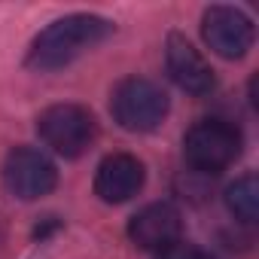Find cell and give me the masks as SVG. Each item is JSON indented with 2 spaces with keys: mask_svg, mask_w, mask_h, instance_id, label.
<instances>
[{
  "mask_svg": "<svg viewBox=\"0 0 259 259\" xmlns=\"http://www.w3.org/2000/svg\"><path fill=\"white\" fill-rule=\"evenodd\" d=\"M110 34H113V25L101 16H89V13L64 16L34 37V43L28 49V67H34V70L67 67L82 52L101 46Z\"/></svg>",
  "mask_w": 259,
  "mask_h": 259,
  "instance_id": "obj_1",
  "label": "cell"
},
{
  "mask_svg": "<svg viewBox=\"0 0 259 259\" xmlns=\"http://www.w3.org/2000/svg\"><path fill=\"white\" fill-rule=\"evenodd\" d=\"M110 113L125 132H156L168 116V95L153 79L128 76L113 89Z\"/></svg>",
  "mask_w": 259,
  "mask_h": 259,
  "instance_id": "obj_2",
  "label": "cell"
},
{
  "mask_svg": "<svg viewBox=\"0 0 259 259\" xmlns=\"http://www.w3.org/2000/svg\"><path fill=\"white\" fill-rule=\"evenodd\" d=\"M244 138L226 119H201L183 138L186 162L201 174H220L241 156Z\"/></svg>",
  "mask_w": 259,
  "mask_h": 259,
  "instance_id": "obj_3",
  "label": "cell"
},
{
  "mask_svg": "<svg viewBox=\"0 0 259 259\" xmlns=\"http://www.w3.org/2000/svg\"><path fill=\"white\" fill-rule=\"evenodd\" d=\"M37 132H40V141L49 150H55L64 159H76L95 144L98 122L79 104H55V107L40 113Z\"/></svg>",
  "mask_w": 259,
  "mask_h": 259,
  "instance_id": "obj_4",
  "label": "cell"
},
{
  "mask_svg": "<svg viewBox=\"0 0 259 259\" xmlns=\"http://www.w3.org/2000/svg\"><path fill=\"white\" fill-rule=\"evenodd\" d=\"M4 183L16 198L34 201L55 189L58 171L46 153H40L34 147H16L4 162Z\"/></svg>",
  "mask_w": 259,
  "mask_h": 259,
  "instance_id": "obj_5",
  "label": "cell"
},
{
  "mask_svg": "<svg viewBox=\"0 0 259 259\" xmlns=\"http://www.w3.org/2000/svg\"><path fill=\"white\" fill-rule=\"evenodd\" d=\"M201 34H204V43L223 58H244L247 49L253 46V37H256L253 22L235 7H210V10H204Z\"/></svg>",
  "mask_w": 259,
  "mask_h": 259,
  "instance_id": "obj_6",
  "label": "cell"
},
{
  "mask_svg": "<svg viewBox=\"0 0 259 259\" xmlns=\"http://www.w3.org/2000/svg\"><path fill=\"white\" fill-rule=\"evenodd\" d=\"M144 162L132 153H113L95 171V195L107 204H122L144 189Z\"/></svg>",
  "mask_w": 259,
  "mask_h": 259,
  "instance_id": "obj_7",
  "label": "cell"
},
{
  "mask_svg": "<svg viewBox=\"0 0 259 259\" xmlns=\"http://www.w3.org/2000/svg\"><path fill=\"white\" fill-rule=\"evenodd\" d=\"M180 232H183V220H180V210L168 201H156V204H147L144 210H138L128 223V238H132L141 250H165L171 244L180 241Z\"/></svg>",
  "mask_w": 259,
  "mask_h": 259,
  "instance_id": "obj_8",
  "label": "cell"
},
{
  "mask_svg": "<svg viewBox=\"0 0 259 259\" xmlns=\"http://www.w3.org/2000/svg\"><path fill=\"white\" fill-rule=\"evenodd\" d=\"M165 61H168V73L171 79L189 92V95H207L213 89V70L204 61V55L183 37V34H171L168 46H165Z\"/></svg>",
  "mask_w": 259,
  "mask_h": 259,
  "instance_id": "obj_9",
  "label": "cell"
},
{
  "mask_svg": "<svg viewBox=\"0 0 259 259\" xmlns=\"http://www.w3.org/2000/svg\"><path fill=\"white\" fill-rule=\"evenodd\" d=\"M226 207L241 223H247V226L256 223V217H259V183H256V174H244L226 189Z\"/></svg>",
  "mask_w": 259,
  "mask_h": 259,
  "instance_id": "obj_10",
  "label": "cell"
},
{
  "mask_svg": "<svg viewBox=\"0 0 259 259\" xmlns=\"http://www.w3.org/2000/svg\"><path fill=\"white\" fill-rule=\"evenodd\" d=\"M156 259H213V256H210L207 250L195 247V244H183V241H177V244H171V247L159 250V253H156Z\"/></svg>",
  "mask_w": 259,
  "mask_h": 259,
  "instance_id": "obj_11",
  "label": "cell"
}]
</instances>
